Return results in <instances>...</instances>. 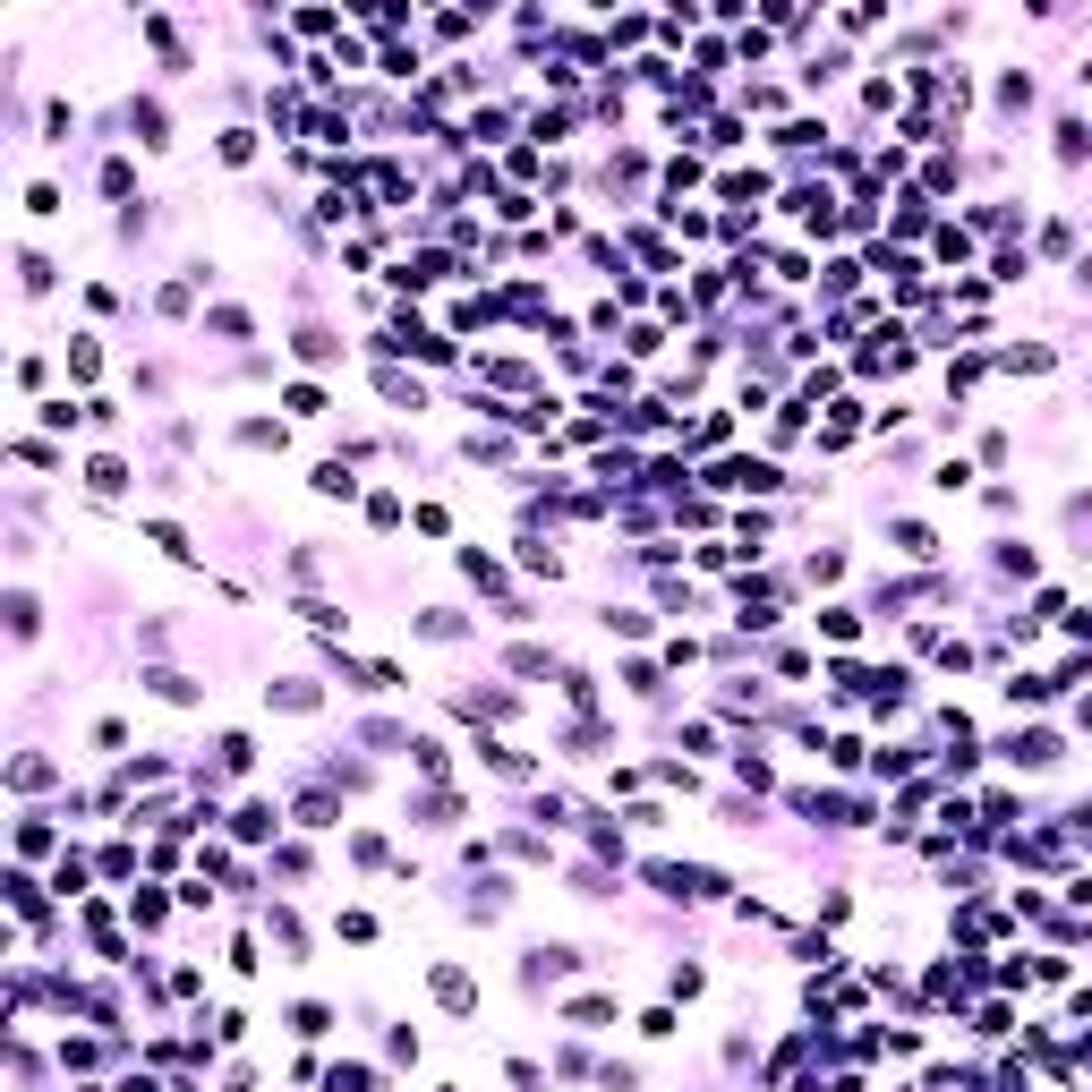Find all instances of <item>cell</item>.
<instances>
[{"label":"cell","mask_w":1092,"mask_h":1092,"mask_svg":"<svg viewBox=\"0 0 1092 1092\" xmlns=\"http://www.w3.org/2000/svg\"><path fill=\"white\" fill-rule=\"evenodd\" d=\"M521 564H529V572H547V581H555V572H564V555H555V547H538V538H529V547H521Z\"/></svg>","instance_id":"cell-29"},{"label":"cell","mask_w":1092,"mask_h":1092,"mask_svg":"<svg viewBox=\"0 0 1092 1092\" xmlns=\"http://www.w3.org/2000/svg\"><path fill=\"white\" fill-rule=\"evenodd\" d=\"M34 623H43V606H34L26 589H9V632H17V640H34Z\"/></svg>","instance_id":"cell-13"},{"label":"cell","mask_w":1092,"mask_h":1092,"mask_svg":"<svg viewBox=\"0 0 1092 1092\" xmlns=\"http://www.w3.org/2000/svg\"><path fill=\"white\" fill-rule=\"evenodd\" d=\"M26 213H43V222H51V213H60V188H51V180H34V188H26Z\"/></svg>","instance_id":"cell-28"},{"label":"cell","mask_w":1092,"mask_h":1092,"mask_svg":"<svg viewBox=\"0 0 1092 1092\" xmlns=\"http://www.w3.org/2000/svg\"><path fill=\"white\" fill-rule=\"evenodd\" d=\"M819 632H828V640H853V632H863V615H853V606H828V615H819Z\"/></svg>","instance_id":"cell-22"},{"label":"cell","mask_w":1092,"mask_h":1092,"mask_svg":"<svg viewBox=\"0 0 1092 1092\" xmlns=\"http://www.w3.org/2000/svg\"><path fill=\"white\" fill-rule=\"evenodd\" d=\"M265 700H274V709H316L325 691H316V683H299V674H291V683H265Z\"/></svg>","instance_id":"cell-11"},{"label":"cell","mask_w":1092,"mask_h":1092,"mask_svg":"<svg viewBox=\"0 0 1092 1092\" xmlns=\"http://www.w3.org/2000/svg\"><path fill=\"white\" fill-rule=\"evenodd\" d=\"M316 495H359V478H350V461H325V470H316Z\"/></svg>","instance_id":"cell-17"},{"label":"cell","mask_w":1092,"mask_h":1092,"mask_svg":"<svg viewBox=\"0 0 1092 1092\" xmlns=\"http://www.w3.org/2000/svg\"><path fill=\"white\" fill-rule=\"evenodd\" d=\"M129 129H137V146H171V120H163V103H129Z\"/></svg>","instance_id":"cell-6"},{"label":"cell","mask_w":1092,"mask_h":1092,"mask_svg":"<svg viewBox=\"0 0 1092 1092\" xmlns=\"http://www.w3.org/2000/svg\"><path fill=\"white\" fill-rule=\"evenodd\" d=\"M17 282H26L34 299H43V291H51V265H43V257H17Z\"/></svg>","instance_id":"cell-26"},{"label":"cell","mask_w":1092,"mask_h":1092,"mask_svg":"<svg viewBox=\"0 0 1092 1092\" xmlns=\"http://www.w3.org/2000/svg\"><path fill=\"white\" fill-rule=\"evenodd\" d=\"M666 897H683V905H709V897H726V871H709V863H657L649 871Z\"/></svg>","instance_id":"cell-1"},{"label":"cell","mask_w":1092,"mask_h":1092,"mask_svg":"<svg viewBox=\"0 0 1092 1092\" xmlns=\"http://www.w3.org/2000/svg\"><path fill=\"white\" fill-rule=\"evenodd\" d=\"M333 819H342L333 794H299V828H333Z\"/></svg>","instance_id":"cell-18"},{"label":"cell","mask_w":1092,"mask_h":1092,"mask_svg":"<svg viewBox=\"0 0 1092 1092\" xmlns=\"http://www.w3.org/2000/svg\"><path fill=\"white\" fill-rule=\"evenodd\" d=\"M572 1025H581V1033H606V1025H615V998H598V990H589V998H572Z\"/></svg>","instance_id":"cell-10"},{"label":"cell","mask_w":1092,"mask_h":1092,"mask_svg":"<svg viewBox=\"0 0 1092 1092\" xmlns=\"http://www.w3.org/2000/svg\"><path fill=\"white\" fill-rule=\"evenodd\" d=\"M700 981H709L700 964H674V973H666V990H674V998H700Z\"/></svg>","instance_id":"cell-25"},{"label":"cell","mask_w":1092,"mask_h":1092,"mask_svg":"<svg viewBox=\"0 0 1092 1092\" xmlns=\"http://www.w3.org/2000/svg\"><path fill=\"white\" fill-rule=\"evenodd\" d=\"M504 1076H512V1084H521V1092H547V1067H538V1059H512V1067H504Z\"/></svg>","instance_id":"cell-30"},{"label":"cell","mask_w":1092,"mask_h":1092,"mask_svg":"<svg viewBox=\"0 0 1092 1092\" xmlns=\"http://www.w3.org/2000/svg\"><path fill=\"white\" fill-rule=\"evenodd\" d=\"M709 487H751V495H768V487H777V461L734 453V461H718V470H709Z\"/></svg>","instance_id":"cell-2"},{"label":"cell","mask_w":1092,"mask_h":1092,"mask_svg":"<svg viewBox=\"0 0 1092 1092\" xmlns=\"http://www.w3.org/2000/svg\"><path fill=\"white\" fill-rule=\"evenodd\" d=\"M375 384H384V402H393V410H427V393L410 384V375H393V367H384V375H375Z\"/></svg>","instance_id":"cell-12"},{"label":"cell","mask_w":1092,"mask_h":1092,"mask_svg":"<svg viewBox=\"0 0 1092 1092\" xmlns=\"http://www.w3.org/2000/svg\"><path fill=\"white\" fill-rule=\"evenodd\" d=\"M1025 103H1033V77H1025V68H1007V77H998V112H1025Z\"/></svg>","instance_id":"cell-16"},{"label":"cell","mask_w":1092,"mask_h":1092,"mask_svg":"<svg viewBox=\"0 0 1092 1092\" xmlns=\"http://www.w3.org/2000/svg\"><path fill=\"white\" fill-rule=\"evenodd\" d=\"M86 487H95V495H120V487H129V461H120V453H95V461H86Z\"/></svg>","instance_id":"cell-7"},{"label":"cell","mask_w":1092,"mask_h":1092,"mask_svg":"<svg viewBox=\"0 0 1092 1092\" xmlns=\"http://www.w3.org/2000/svg\"><path fill=\"white\" fill-rule=\"evenodd\" d=\"M325 1092H375V1076H367V1067H333Z\"/></svg>","instance_id":"cell-23"},{"label":"cell","mask_w":1092,"mask_h":1092,"mask_svg":"<svg viewBox=\"0 0 1092 1092\" xmlns=\"http://www.w3.org/2000/svg\"><path fill=\"white\" fill-rule=\"evenodd\" d=\"M598 623H606V632H623V640H640V632H649V615H632V606H606Z\"/></svg>","instance_id":"cell-21"},{"label":"cell","mask_w":1092,"mask_h":1092,"mask_svg":"<svg viewBox=\"0 0 1092 1092\" xmlns=\"http://www.w3.org/2000/svg\"><path fill=\"white\" fill-rule=\"evenodd\" d=\"M1084 86H1092V60H1084Z\"/></svg>","instance_id":"cell-32"},{"label":"cell","mask_w":1092,"mask_h":1092,"mask_svg":"<svg viewBox=\"0 0 1092 1092\" xmlns=\"http://www.w3.org/2000/svg\"><path fill=\"white\" fill-rule=\"evenodd\" d=\"M291 1033H308V1042H325V1033H333V1007H316V998H308V1007H291Z\"/></svg>","instance_id":"cell-14"},{"label":"cell","mask_w":1092,"mask_h":1092,"mask_svg":"<svg viewBox=\"0 0 1092 1092\" xmlns=\"http://www.w3.org/2000/svg\"><path fill=\"white\" fill-rule=\"evenodd\" d=\"M129 188H137V171H129V163L112 154V163H103V196H129Z\"/></svg>","instance_id":"cell-27"},{"label":"cell","mask_w":1092,"mask_h":1092,"mask_svg":"<svg viewBox=\"0 0 1092 1092\" xmlns=\"http://www.w3.org/2000/svg\"><path fill=\"white\" fill-rule=\"evenodd\" d=\"M1007 760L1016 768H1050V760H1059V734H1050V726H1016L1007 734Z\"/></svg>","instance_id":"cell-3"},{"label":"cell","mask_w":1092,"mask_h":1092,"mask_svg":"<svg viewBox=\"0 0 1092 1092\" xmlns=\"http://www.w3.org/2000/svg\"><path fill=\"white\" fill-rule=\"evenodd\" d=\"M274 828H282V811H274V802H240V819H230V836H240V845H265Z\"/></svg>","instance_id":"cell-5"},{"label":"cell","mask_w":1092,"mask_h":1092,"mask_svg":"<svg viewBox=\"0 0 1092 1092\" xmlns=\"http://www.w3.org/2000/svg\"><path fill=\"white\" fill-rule=\"evenodd\" d=\"M51 777H60V768H51L43 751H17V760H9V785H17V794H34V785H51Z\"/></svg>","instance_id":"cell-8"},{"label":"cell","mask_w":1092,"mask_h":1092,"mask_svg":"<svg viewBox=\"0 0 1092 1092\" xmlns=\"http://www.w3.org/2000/svg\"><path fill=\"white\" fill-rule=\"evenodd\" d=\"M427 981H436V998H444V1007H453V1016H470V1007H478V981L461 973V964H436V973H427Z\"/></svg>","instance_id":"cell-4"},{"label":"cell","mask_w":1092,"mask_h":1092,"mask_svg":"<svg viewBox=\"0 0 1092 1092\" xmlns=\"http://www.w3.org/2000/svg\"><path fill=\"white\" fill-rule=\"evenodd\" d=\"M1076 274H1084V291H1092V257H1084V265H1076Z\"/></svg>","instance_id":"cell-31"},{"label":"cell","mask_w":1092,"mask_h":1092,"mask_svg":"<svg viewBox=\"0 0 1092 1092\" xmlns=\"http://www.w3.org/2000/svg\"><path fill=\"white\" fill-rule=\"evenodd\" d=\"M146 538L163 547V555H180V564H188V529H180V521H146Z\"/></svg>","instance_id":"cell-20"},{"label":"cell","mask_w":1092,"mask_h":1092,"mask_svg":"<svg viewBox=\"0 0 1092 1092\" xmlns=\"http://www.w3.org/2000/svg\"><path fill=\"white\" fill-rule=\"evenodd\" d=\"M897 547L913 555V564H930V555H939V538H930V529H922V521H897Z\"/></svg>","instance_id":"cell-15"},{"label":"cell","mask_w":1092,"mask_h":1092,"mask_svg":"<svg viewBox=\"0 0 1092 1092\" xmlns=\"http://www.w3.org/2000/svg\"><path fill=\"white\" fill-rule=\"evenodd\" d=\"M51 845H60V828H51L43 811H26V819H17V853H26V863H34V853H51Z\"/></svg>","instance_id":"cell-9"},{"label":"cell","mask_w":1092,"mask_h":1092,"mask_svg":"<svg viewBox=\"0 0 1092 1092\" xmlns=\"http://www.w3.org/2000/svg\"><path fill=\"white\" fill-rule=\"evenodd\" d=\"M51 888H60V897H77V888H86V863H77V853H60V871H51Z\"/></svg>","instance_id":"cell-24"},{"label":"cell","mask_w":1092,"mask_h":1092,"mask_svg":"<svg viewBox=\"0 0 1092 1092\" xmlns=\"http://www.w3.org/2000/svg\"><path fill=\"white\" fill-rule=\"evenodd\" d=\"M1084 154H1092V137H1084V120H1067V129H1059V163H1067V171H1076V163H1084Z\"/></svg>","instance_id":"cell-19"}]
</instances>
